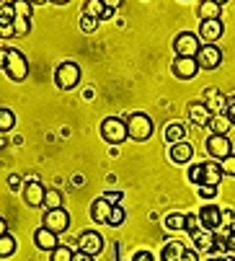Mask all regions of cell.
<instances>
[{
  "label": "cell",
  "mask_w": 235,
  "mask_h": 261,
  "mask_svg": "<svg viewBox=\"0 0 235 261\" xmlns=\"http://www.w3.org/2000/svg\"><path fill=\"white\" fill-rule=\"evenodd\" d=\"M163 137H166V142H168V145H176V142L186 140V127H184L181 122H171V124L166 127Z\"/></svg>",
  "instance_id": "44dd1931"
},
{
  "label": "cell",
  "mask_w": 235,
  "mask_h": 261,
  "mask_svg": "<svg viewBox=\"0 0 235 261\" xmlns=\"http://www.w3.org/2000/svg\"><path fill=\"white\" fill-rule=\"evenodd\" d=\"M181 261H199V251H184V256H181Z\"/></svg>",
  "instance_id": "ee69618b"
},
{
  "label": "cell",
  "mask_w": 235,
  "mask_h": 261,
  "mask_svg": "<svg viewBox=\"0 0 235 261\" xmlns=\"http://www.w3.org/2000/svg\"><path fill=\"white\" fill-rule=\"evenodd\" d=\"M11 8H13V13L18 16V18H31V3H29V0H13V3H11Z\"/></svg>",
  "instance_id": "4dcf8cb0"
},
{
  "label": "cell",
  "mask_w": 235,
  "mask_h": 261,
  "mask_svg": "<svg viewBox=\"0 0 235 261\" xmlns=\"http://www.w3.org/2000/svg\"><path fill=\"white\" fill-rule=\"evenodd\" d=\"M217 163H220L222 176H235V153H230L227 158H222V161H217Z\"/></svg>",
  "instance_id": "e575fe53"
},
{
  "label": "cell",
  "mask_w": 235,
  "mask_h": 261,
  "mask_svg": "<svg viewBox=\"0 0 235 261\" xmlns=\"http://www.w3.org/2000/svg\"><path fill=\"white\" fill-rule=\"evenodd\" d=\"M210 127H212V135H227L232 124H230V119L225 114H217V117H212Z\"/></svg>",
  "instance_id": "4316f807"
},
{
  "label": "cell",
  "mask_w": 235,
  "mask_h": 261,
  "mask_svg": "<svg viewBox=\"0 0 235 261\" xmlns=\"http://www.w3.org/2000/svg\"><path fill=\"white\" fill-rule=\"evenodd\" d=\"M3 147H6V140H3V137H0V150H3Z\"/></svg>",
  "instance_id": "f5cc1de1"
},
{
  "label": "cell",
  "mask_w": 235,
  "mask_h": 261,
  "mask_svg": "<svg viewBox=\"0 0 235 261\" xmlns=\"http://www.w3.org/2000/svg\"><path fill=\"white\" fill-rule=\"evenodd\" d=\"M101 137L109 142V145H122L127 137V122L119 119V117H106L101 122Z\"/></svg>",
  "instance_id": "3957f363"
},
{
  "label": "cell",
  "mask_w": 235,
  "mask_h": 261,
  "mask_svg": "<svg viewBox=\"0 0 235 261\" xmlns=\"http://www.w3.org/2000/svg\"><path fill=\"white\" fill-rule=\"evenodd\" d=\"M109 215H111V204H109L103 197L93 199V204H91V220L98 222V225H106V222H109Z\"/></svg>",
  "instance_id": "ac0fdd59"
},
{
  "label": "cell",
  "mask_w": 235,
  "mask_h": 261,
  "mask_svg": "<svg viewBox=\"0 0 235 261\" xmlns=\"http://www.w3.org/2000/svg\"><path fill=\"white\" fill-rule=\"evenodd\" d=\"M217 261H232V258H230V256H222V258H217Z\"/></svg>",
  "instance_id": "db71d44e"
},
{
  "label": "cell",
  "mask_w": 235,
  "mask_h": 261,
  "mask_svg": "<svg viewBox=\"0 0 235 261\" xmlns=\"http://www.w3.org/2000/svg\"><path fill=\"white\" fill-rule=\"evenodd\" d=\"M197 217H199V225L204 228V230H217L222 222H220V207L217 204H204L199 212H197Z\"/></svg>",
  "instance_id": "9a60e30c"
},
{
  "label": "cell",
  "mask_w": 235,
  "mask_h": 261,
  "mask_svg": "<svg viewBox=\"0 0 235 261\" xmlns=\"http://www.w3.org/2000/svg\"><path fill=\"white\" fill-rule=\"evenodd\" d=\"M197 194H199L202 199H215V197H217V186H210V184H199V186H197Z\"/></svg>",
  "instance_id": "74e56055"
},
{
  "label": "cell",
  "mask_w": 235,
  "mask_h": 261,
  "mask_svg": "<svg viewBox=\"0 0 235 261\" xmlns=\"http://www.w3.org/2000/svg\"><path fill=\"white\" fill-rule=\"evenodd\" d=\"M186 178H189V181H191L194 186L204 184V163H191V168H189Z\"/></svg>",
  "instance_id": "f1b7e54d"
},
{
  "label": "cell",
  "mask_w": 235,
  "mask_h": 261,
  "mask_svg": "<svg viewBox=\"0 0 235 261\" xmlns=\"http://www.w3.org/2000/svg\"><path fill=\"white\" fill-rule=\"evenodd\" d=\"M222 34H225V23H222V18H204V21H199V31H197L199 42H204V44H215L217 39H222Z\"/></svg>",
  "instance_id": "8992f818"
},
{
  "label": "cell",
  "mask_w": 235,
  "mask_h": 261,
  "mask_svg": "<svg viewBox=\"0 0 235 261\" xmlns=\"http://www.w3.org/2000/svg\"><path fill=\"white\" fill-rule=\"evenodd\" d=\"M31 6H44V3H49V0H29Z\"/></svg>",
  "instance_id": "f907efd6"
},
{
  "label": "cell",
  "mask_w": 235,
  "mask_h": 261,
  "mask_svg": "<svg viewBox=\"0 0 235 261\" xmlns=\"http://www.w3.org/2000/svg\"><path fill=\"white\" fill-rule=\"evenodd\" d=\"M6 60H8V49H0V70H6Z\"/></svg>",
  "instance_id": "7dc6e473"
},
{
  "label": "cell",
  "mask_w": 235,
  "mask_h": 261,
  "mask_svg": "<svg viewBox=\"0 0 235 261\" xmlns=\"http://www.w3.org/2000/svg\"><path fill=\"white\" fill-rule=\"evenodd\" d=\"M34 246L39 248V251H47V253H52L60 243H57V233H52L49 228H39V230H34Z\"/></svg>",
  "instance_id": "2e32d148"
},
{
  "label": "cell",
  "mask_w": 235,
  "mask_h": 261,
  "mask_svg": "<svg viewBox=\"0 0 235 261\" xmlns=\"http://www.w3.org/2000/svg\"><path fill=\"white\" fill-rule=\"evenodd\" d=\"M191 241H194V251H199V253L215 251V233H212V230L199 228L197 233H191Z\"/></svg>",
  "instance_id": "e0dca14e"
},
{
  "label": "cell",
  "mask_w": 235,
  "mask_h": 261,
  "mask_svg": "<svg viewBox=\"0 0 235 261\" xmlns=\"http://www.w3.org/2000/svg\"><path fill=\"white\" fill-rule=\"evenodd\" d=\"M197 62L202 70H217L222 65V49L215 47V44H202L199 55H197Z\"/></svg>",
  "instance_id": "8fae6325"
},
{
  "label": "cell",
  "mask_w": 235,
  "mask_h": 261,
  "mask_svg": "<svg viewBox=\"0 0 235 261\" xmlns=\"http://www.w3.org/2000/svg\"><path fill=\"white\" fill-rule=\"evenodd\" d=\"M168 158H171V163H173V166H186V163H191V158H194V147H191V142L181 140V142L171 145Z\"/></svg>",
  "instance_id": "5bb4252c"
},
{
  "label": "cell",
  "mask_w": 235,
  "mask_h": 261,
  "mask_svg": "<svg viewBox=\"0 0 235 261\" xmlns=\"http://www.w3.org/2000/svg\"><path fill=\"white\" fill-rule=\"evenodd\" d=\"M186 114H189V122L194 124V127H210V122H212V111H210V106L207 103H199V101H194V103H189V109H186Z\"/></svg>",
  "instance_id": "4fadbf2b"
},
{
  "label": "cell",
  "mask_w": 235,
  "mask_h": 261,
  "mask_svg": "<svg viewBox=\"0 0 235 261\" xmlns=\"http://www.w3.org/2000/svg\"><path fill=\"white\" fill-rule=\"evenodd\" d=\"M98 29V18H93V16H81V31L83 34H93Z\"/></svg>",
  "instance_id": "d590c367"
},
{
  "label": "cell",
  "mask_w": 235,
  "mask_h": 261,
  "mask_svg": "<svg viewBox=\"0 0 235 261\" xmlns=\"http://www.w3.org/2000/svg\"><path fill=\"white\" fill-rule=\"evenodd\" d=\"M199 49H202V42H199V36L194 34V31H181L176 39H173L176 57H197Z\"/></svg>",
  "instance_id": "5b68a950"
},
{
  "label": "cell",
  "mask_w": 235,
  "mask_h": 261,
  "mask_svg": "<svg viewBox=\"0 0 235 261\" xmlns=\"http://www.w3.org/2000/svg\"><path fill=\"white\" fill-rule=\"evenodd\" d=\"M13 253H16V238H13L11 233L0 236V258H8V256H13Z\"/></svg>",
  "instance_id": "83f0119b"
},
{
  "label": "cell",
  "mask_w": 235,
  "mask_h": 261,
  "mask_svg": "<svg viewBox=\"0 0 235 261\" xmlns=\"http://www.w3.org/2000/svg\"><path fill=\"white\" fill-rule=\"evenodd\" d=\"M124 217H127V212L122 210V204H116V207H111V215H109V222H106V225L119 228L122 222H124Z\"/></svg>",
  "instance_id": "1f68e13d"
},
{
  "label": "cell",
  "mask_w": 235,
  "mask_h": 261,
  "mask_svg": "<svg viewBox=\"0 0 235 261\" xmlns=\"http://www.w3.org/2000/svg\"><path fill=\"white\" fill-rule=\"evenodd\" d=\"M103 11H106V6L101 3V0H86V3H83V16H93V18L101 21Z\"/></svg>",
  "instance_id": "d4e9b609"
},
{
  "label": "cell",
  "mask_w": 235,
  "mask_h": 261,
  "mask_svg": "<svg viewBox=\"0 0 235 261\" xmlns=\"http://www.w3.org/2000/svg\"><path fill=\"white\" fill-rule=\"evenodd\" d=\"M44 194H47V189H44V184L39 178H29L23 184V202L29 207H42L44 204Z\"/></svg>",
  "instance_id": "30bf717a"
},
{
  "label": "cell",
  "mask_w": 235,
  "mask_h": 261,
  "mask_svg": "<svg viewBox=\"0 0 235 261\" xmlns=\"http://www.w3.org/2000/svg\"><path fill=\"white\" fill-rule=\"evenodd\" d=\"M42 207H47V210H60V207H62V194H60L57 189H47Z\"/></svg>",
  "instance_id": "f546056e"
},
{
  "label": "cell",
  "mask_w": 235,
  "mask_h": 261,
  "mask_svg": "<svg viewBox=\"0 0 235 261\" xmlns=\"http://www.w3.org/2000/svg\"><path fill=\"white\" fill-rule=\"evenodd\" d=\"M220 222H222L220 228H232V222H235V212H232L230 207H220Z\"/></svg>",
  "instance_id": "8d00e7d4"
},
{
  "label": "cell",
  "mask_w": 235,
  "mask_h": 261,
  "mask_svg": "<svg viewBox=\"0 0 235 261\" xmlns=\"http://www.w3.org/2000/svg\"><path fill=\"white\" fill-rule=\"evenodd\" d=\"M111 207H116V204H122V192H106V194H101Z\"/></svg>",
  "instance_id": "ab89813d"
},
{
  "label": "cell",
  "mask_w": 235,
  "mask_h": 261,
  "mask_svg": "<svg viewBox=\"0 0 235 261\" xmlns=\"http://www.w3.org/2000/svg\"><path fill=\"white\" fill-rule=\"evenodd\" d=\"M77 251L81 253H88V256H98L103 251V236L96 233V230H86L77 236Z\"/></svg>",
  "instance_id": "ba28073f"
},
{
  "label": "cell",
  "mask_w": 235,
  "mask_h": 261,
  "mask_svg": "<svg viewBox=\"0 0 235 261\" xmlns=\"http://www.w3.org/2000/svg\"><path fill=\"white\" fill-rule=\"evenodd\" d=\"M202 225H199V217L197 215H186V222H184V230H189V233H197Z\"/></svg>",
  "instance_id": "f35d334b"
},
{
  "label": "cell",
  "mask_w": 235,
  "mask_h": 261,
  "mask_svg": "<svg viewBox=\"0 0 235 261\" xmlns=\"http://www.w3.org/2000/svg\"><path fill=\"white\" fill-rule=\"evenodd\" d=\"M13 36H26L29 31H31V18H18L16 16V21H13Z\"/></svg>",
  "instance_id": "d6a6232c"
},
{
  "label": "cell",
  "mask_w": 235,
  "mask_h": 261,
  "mask_svg": "<svg viewBox=\"0 0 235 261\" xmlns=\"http://www.w3.org/2000/svg\"><path fill=\"white\" fill-rule=\"evenodd\" d=\"M132 261H155V256H152L150 251H137V253L132 256Z\"/></svg>",
  "instance_id": "7bdbcfd3"
},
{
  "label": "cell",
  "mask_w": 235,
  "mask_h": 261,
  "mask_svg": "<svg viewBox=\"0 0 235 261\" xmlns=\"http://www.w3.org/2000/svg\"><path fill=\"white\" fill-rule=\"evenodd\" d=\"M210 261H217V258H210Z\"/></svg>",
  "instance_id": "9f6ffc18"
},
{
  "label": "cell",
  "mask_w": 235,
  "mask_h": 261,
  "mask_svg": "<svg viewBox=\"0 0 235 261\" xmlns=\"http://www.w3.org/2000/svg\"><path fill=\"white\" fill-rule=\"evenodd\" d=\"M150 135H152V119L147 114H142V111L129 114V119H127V137L135 140V142H145V140H150Z\"/></svg>",
  "instance_id": "7a4b0ae2"
},
{
  "label": "cell",
  "mask_w": 235,
  "mask_h": 261,
  "mask_svg": "<svg viewBox=\"0 0 235 261\" xmlns=\"http://www.w3.org/2000/svg\"><path fill=\"white\" fill-rule=\"evenodd\" d=\"M225 117L230 119V124L235 127V96L227 98V106H225Z\"/></svg>",
  "instance_id": "60d3db41"
},
{
  "label": "cell",
  "mask_w": 235,
  "mask_h": 261,
  "mask_svg": "<svg viewBox=\"0 0 235 261\" xmlns=\"http://www.w3.org/2000/svg\"><path fill=\"white\" fill-rule=\"evenodd\" d=\"M44 228H49L52 233H65L70 228V215L60 207V210H47L44 212Z\"/></svg>",
  "instance_id": "7c38bea8"
},
{
  "label": "cell",
  "mask_w": 235,
  "mask_h": 261,
  "mask_svg": "<svg viewBox=\"0 0 235 261\" xmlns=\"http://www.w3.org/2000/svg\"><path fill=\"white\" fill-rule=\"evenodd\" d=\"M215 3H220V6H225V3H227V0H215Z\"/></svg>",
  "instance_id": "11a10c76"
},
{
  "label": "cell",
  "mask_w": 235,
  "mask_h": 261,
  "mask_svg": "<svg viewBox=\"0 0 235 261\" xmlns=\"http://www.w3.org/2000/svg\"><path fill=\"white\" fill-rule=\"evenodd\" d=\"M184 251H186V246L181 241H168L161 251V261H181Z\"/></svg>",
  "instance_id": "d6986e66"
},
{
  "label": "cell",
  "mask_w": 235,
  "mask_h": 261,
  "mask_svg": "<svg viewBox=\"0 0 235 261\" xmlns=\"http://www.w3.org/2000/svg\"><path fill=\"white\" fill-rule=\"evenodd\" d=\"M49 3H55V6H67L70 0H49Z\"/></svg>",
  "instance_id": "816d5d0a"
},
{
  "label": "cell",
  "mask_w": 235,
  "mask_h": 261,
  "mask_svg": "<svg viewBox=\"0 0 235 261\" xmlns=\"http://www.w3.org/2000/svg\"><path fill=\"white\" fill-rule=\"evenodd\" d=\"M207 153L215 158V161H222L232 153V142L227 135H210L207 137Z\"/></svg>",
  "instance_id": "9c48e42d"
},
{
  "label": "cell",
  "mask_w": 235,
  "mask_h": 261,
  "mask_svg": "<svg viewBox=\"0 0 235 261\" xmlns=\"http://www.w3.org/2000/svg\"><path fill=\"white\" fill-rule=\"evenodd\" d=\"M184 222H186V215H181V212H171V215H166V220H163V225H166V230H184Z\"/></svg>",
  "instance_id": "cb8c5ba5"
},
{
  "label": "cell",
  "mask_w": 235,
  "mask_h": 261,
  "mask_svg": "<svg viewBox=\"0 0 235 261\" xmlns=\"http://www.w3.org/2000/svg\"><path fill=\"white\" fill-rule=\"evenodd\" d=\"M72 261H93V256H88V253H81V251H77V253L72 256Z\"/></svg>",
  "instance_id": "bcb514c9"
},
{
  "label": "cell",
  "mask_w": 235,
  "mask_h": 261,
  "mask_svg": "<svg viewBox=\"0 0 235 261\" xmlns=\"http://www.w3.org/2000/svg\"><path fill=\"white\" fill-rule=\"evenodd\" d=\"M227 251H232L235 253V233L230 236V241H227Z\"/></svg>",
  "instance_id": "681fc988"
},
{
  "label": "cell",
  "mask_w": 235,
  "mask_h": 261,
  "mask_svg": "<svg viewBox=\"0 0 235 261\" xmlns=\"http://www.w3.org/2000/svg\"><path fill=\"white\" fill-rule=\"evenodd\" d=\"M13 127H16V114L11 109L0 106V132H11Z\"/></svg>",
  "instance_id": "484cf974"
},
{
  "label": "cell",
  "mask_w": 235,
  "mask_h": 261,
  "mask_svg": "<svg viewBox=\"0 0 235 261\" xmlns=\"http://www.w3.org/2000/svg\"><path fill=\"white\" fill-rule=\"evenodd\" d=\"M8 233V222H6V217H0V236H6Z\"/></svg>",
  "instance_id": "c3c4849f"
},
{
  "label": "cell",
  "mask_w": 235,
  "mask_h": 261,
  "mask_svg": "<svg viewBox=\"0 0 235 261\" xmlns=\"http://www.w3.org/2000/svg\"><path fill=\"white\" fill-rule=\"evenodd\" d=\"M81 78H83V70H81V65L77 62H60L57 65V70H55V83H57V88H62V91H72L77 83H81Z\"/></svg>",
  "instance_id": "6da1fadb"
},
{
  "label": "cell",
  "mask_w": 235,
  "mask_h": 261,
  "mask_svg": "<svg viewBox=\"0 0 235 261\" xmlns=\"http://www.w3.org/2000/svg\"><path fill=\"white\" fill-rule=\"evenodd\" d=\"M21 184H23V178H21L18 173H11V176H8V186H11L13 192H16V189H21Z\"/></svg>",
  "instance_id": "b9f144b4"
},
{
  "label": "cell",
  "mask_w": 235,
  "mask_h": 261,
  "mask_svg": "<svg viewBox=\"0 0 235 261\" xmlns=\"http://www.w3.org/2000/svg\"><path fill=\"white\" fill-rule=\"evenodd\" d=\"M235 230L232 228H217L215 230V251H227V241H230V236H232Z\"/></svg>",
  "instance_id": "603a6c76"
},
{
  "label": "cell",
  "mask_w": 235,
  "mask_h": 261,
  "mask_svg": "<svg viewBox=\"0 0 235 261\" xmlns=\"http://www.w3.org/2000/svg\"><path fill=\"white\" fill-rule=\"evenodd\" d=\"M220 181H222L220 163H217V161H210V163H204V184H210V186H217Z\"/></svg>",
  "instance_id": "7402d4cb"
},
{
  "label": "cell",
  "mask_w": 235,
  "mask_h": 261,
  "mask_svg": "<svg viewBox=\"0 0 235 261\" xmlns=\"http://www.w3.org/2000/svg\"><path fill=\"white\" fill-rule=\"evenodd\" d=\"M6 72L13 83H21L29 78V60L21 49H8V60H6Z\"/></svg>",
  "instance_id": "277c9868"
},
{
  "label": "cell",
  "mask_w": 235,
  "mask_h": 261,
  "mask_svg": "<svg viewBox=\"0 0 235 261\" xmlns=\"http://www.w3.org/2000/svg\"><path fill=\"white\" fill-rule=\"evenodd\" d=\"M101 3H103L106 8H111V11H119V8H122V3H124V0H101Z\"/></svg>",
  "instance_id": "f6af8a7d"
},
{
  "label": "cell",
  "mask_w": 235,
  "mask_h": 261,
  "mask_svg": "<svg viewBox=\"0 0 235 261\" xmlns=\"http://www.w3.org/2000/svg\"><path fill=\"white\" fill-rule=\"evenodd\" d=\"M171 72L178 81H191L199 72V62H197V57H176L171 65Z\"/></svg>",
  "instance_id": "52a82bcc"
},
{
  "label": "cell",
  "mask_w": 235,
  "mask_h": 261,
  "mask_svg": "<svg viewBox=\"0 0 235 261\" xmlns=\"http://www.w3.org/2000/svg\"><path fill=\"white\" fill-rule=\"evenodd\" d=\"M72 248H67V246H57L52 253H49V261H72Z\"/></svg>",
  "instance_id": "836d02e7"
},
{
  "label": "cell",
  "mask_w": 235,
  "mask_h": 261,
  "mask_svg": "<svg viewBox=\"0 0 235 261\" xmlns=\"http://www.w3.org/2000/svg\"><path fill=\"white\" fill-rule=\"evenodd\" d=\"M220 13H222V6L215 3V0H202L199 8H197L199 21H204V18H220Z\"/></svg>",
  "instance_id": "ffe728a7"
}]
</instances>
